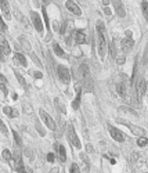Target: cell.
I'll return each instance as SVG.
<instances>
[{"label": "cell", "mask_w": 148, "mask_h": 173, "mask_svg": "<svg viewBox=\"0 0 148 173\" xmlns=\"http://www.w3.org/2000/svg\"><path fill=\"white\" fill-rule=\"evenodd\" d=\"M97 44H98V54L101 58H104L108 50V43H107V36H105V28L104 24L100 21L97 22Z\"/></svg>", "instance_id": "cell-1"}, {"label": "cell", "mask_w": 148, "mask_h": 173, "mask_svg": "<svg viewBox=\"0 0 148 173\" xmlns=\"http://www.w3.org/2000/svg\"><path fill=\"white\" fill-rule=\"evenodd\" d=\"M145 90H147V82L144 80L143 76H137L136 79V94H137L138 101H143V96H144Z\"/></svg>", "instance_id": "cell-2"}, {"label": "cell", "mask_w": 148, "mask_h": 173, "mask_svg": "<svg viewBox=\"0 0 148 173\" xmlns=\"http://www.w3.org/2000/svg\"><path fill=\"white\" fill-rule=\"evenodd\" d=\"M66 137H68L69 143L72 144L75 148H78V150H80L82 148V144H80L79 141V137H78V134L75 133V130H73V127L69 125L68 129H66Z\"/></svg>", "instance_id": "cell-3"}, {"label": "cell", "mask_w": 148, "mask_h": 173, "mask_svg": "<svg viewBox=\"0 0 148 173\" xmlns=\"http://www.w3.org/2000/svg\"><path fill=\"white\" fill-rule=\"evenodd\" d=\"M57 73H58L60 79H61V82H63L64 85H68L69 82H71V72H69V69L66 67L58 65L57 67Z\"/></svg>", "instance_id": "cell-4"}, {"label": "cell", "mask_w": 148, "mask_h": 173, "mask_svg": "<svg viewBox=\"0 0 148 173\" xmlns=\"http://www.w3.org/2000/svg\"><path fill=\"white\" fill-rule=\"evenodd\" d=\"M31 21H32L33 26H35V29H36L39 33H42L44 28H43L42 18H40V15L36 13V11H31Z\"/></svg>", "instance_id": "cell-5"}, {"label": "cell", "mask_w": 148, "mask_h": 173, "mask_svg": "<svg viewBox=\"0 0 148 173\" xmlns=\"http://www.w3.org/2000/svg\"><path fill=\"white\" fill-rule=\"evenodd\" d=\"M121 46H122L123 51H129V50L134 46V40L132 39V32H130V31H126V38L122 39Z\"/></svg>", "instance_id": "cell-6"}, {"label": "cell", "mask_w": 148, "mask_h": 173, "mask_svg": "<svg viewBox=\"0 0 148 173\" xmlns=\"http://www.w3.org/2000/svg\"><path fill=\"white\" fill-rule=\"evenodd\" d=\"M39 115H40V118H42V121L46 123V126L49 127L50 130H54V129H56V123H54L53 118L50 116V115L47 114L44 109H40V111H39Z\"/></svg>", "instance_id": "cell-7"}, {"label": "cell", "mask_w": 148, "mask_h": 173, "mask_svg": "<svg viewBox=\"0 0 148 173\" xmlns=\"http://www.w3.org/2000/svg\"><path fill=\"white\" fill-rule=\"evenodd\" d=\"M118 122H121V123L126 125V126L130 129V132H132L133 134H136V136H144V134H145V130L143 129V127L136 126V125H133V123H129V122L123 121V119H118Z\"/></svg>", "instance_id": "cell-8"}, {"label": "cell", "mask_w": 148, "mask_h": 173, "mask_svg": "<svg viewBox=\"0 0 148 173\" xmlns=\"http://www.w3.org/2000/svg\"><path fill=\"white\" fill-rule=\"evenodd\" d=\"M108 129H109V133H111V137L114 139L115 141H119V143H123V141H125V134L122 133L119 129L111 126V125L108 126Z\"/></svg>", "instance_id": "cell-9"}, {"label": "cell", "mask_w": 148, "mask_h": 173, "mask_svg": "<svg viewBox=\"0 0 148 173\" xmlns=\"http://www.w3.org/2000/svg\"><path fill=\"white\" fill-rule=\"evenodd\" d=\"M65 7H66V10L71 11L72 14H75V15H82V10L79 8V6L75 3V2H72V0H68L65 3Z\"/></svg>", "instance_id": "cell-10"}, {"label": "cell", "mask_w": 148, "mask_h": 173, "mask_svg": "<svg viewBox=\"0 0 148 173\" xmlns=\"http://www.w3.org/2000/svg\"><path fill=\"white\" fill-rule=\"evenodd\" d=\"M0 49H2V51H3L4 56H8V54L11 53L10 44H8V42H7V39L4 38L3 33H0Z\"/></svg>", "instance_id": "cell-11"}, {"label": "cell", "mask_w": 148, "mask_h": 173, "mask_svg": "<svg viewBox=\"0 0 148 173\" xmlns=\"http://www.w3.org/2000/svg\"><path fill=\"white\" fill-rule=\"evenodd\" d=\"M0 8L3 11V15L6 20H11V11H10V4L7 0H0Z\"/></svg>", "instance_id": "cell-12"}, {"label": "cell", "mask_w": 148, "mask_h": 173, "mask_svg": "<svg viewBox=\"0 0 148 173\" xmlns=\"http://www.w3.org/2000/svg\"><path fill=\"white\" fill-rule=\"evenodd\" d=\"M72 36H73V42L78 43V44H83V43L87 42V38H86V35L82 31H73Z\"/></svg>", "instance_id": "cell-13"}, {"label": "cell", "mask_w": 148, "mask_h": 173, "mask_svg": "<svg viewBox=\"0 0 148 173\" xmlns=\"http://www.w3.org/2000/svg\"><path fill=\"white\" fill-rule=\"evenodd\" d=\"M112 3H114V7H115V11H116V14H118V17L123 18L126 13H125L123 6H122V2H121V0H112Z\"/></svg>", "instance_id": "cell-14"}, {"label": "cell", "mask_w": 148, "mask_h": 173, "mask_svg": "<svg viewBox=\"0 0 148 173\" xmlns=\"http://www.w3.org/2000/svg\"><path fill=\"white\" fill-rule=\"evenodd\" d=\"M14 161H15L14 169H15L17 172H25V168H24V163H22V159H21V155L18 152L15 154V158H14Z\"/></svg>", "instance_id": "cell-15"}, {"label": "cell", "mask_w": 148, "mask_h": 173, "mask_svg": "<svg viewBox=\"0 0 148 173\" xmlns=\"http://www.w3.org/2000/svg\"><path fill=\"white\" fill-rule=\"evenodd\" d=\"M116 90H118V94L121 96V97H123V98L126 97V83L119 82L118 85H116Z\"/></svg>", "instance_id": "cell-16"}, {"label": "cell", "mask_w": 148, "mask_h": 173, "mask_svg": "<svg viewBox=\"0 0 148 173\" xmlns=\"http://www.w3.org/2000/svg\"><path fill=\"white\" fill-rule=\"evenodd\" d=\"M3 112H4V114H6L8 118H17V116H18V111L13 109L11 107H4V108H3Z\"/></svg>", "instance_id": "cell-17"}, {"label": "cell", "mask_w": 148, "mask_h": 173, "mask_svg": "<svg viewBox=\"0 0 148 173\" xmlns=\"http://www.w3.org/2000/svg\"><path fill=\"white\" fill-rule=\"evenodd\" d=\"M58 157H60V161L63 163H65L66 161V151H65V147L64 145H58Z\"/></svg>", "instance_id": "cell-18"}, {"label": "cell", "mask_w": 148, "mask_h": 173, "mask_svg": "<svg viewBox=\"0 0 148 173\" xmlns=\"http://www.w3.org/2000/svg\"><path fill=\"white\" fill-rule=\"evenodd\" d=\"M14 61H17L22 67H27V60H25V57H24L22 54H20V53H15V54H14Z\"/></svg>", "instance_id": "cell-19"}, {"label": "cell", "mask_w": 148, "mask_h": 173, "mask_svg": "<svg viewBox=\"0 0 148 173\" xmlns=\"http://www.w3.org/2000/svg\"><path fill=\"white\" fill-rule=\"evenodd\" d=\"M80 98H82V94H80V90L78 89V94H76V98L72 101V108L73 109H78L80 105Z\"/></svg>", "instance_id": "cell-20"}, {"label": "cell", "mask_w": 148, "mask_h": 173, "mask_svg": "<svg viewBox=\"0 0 148 173\" xmlns=\"http://www.w3.org/2000/svg\"><path fill=\"white\" fill-rule=\"evenodd\" d=\"M53 49H54V53H56L58 57H66L65 53H64V50L61 49V47H60L57 43H54V44H53Z\"/></svg>", "instance_id": "cell-21"}, {"label": "cell", "mask_w": 148, "mask_h": 173, "mask_svg": "<svg viewBox=\"0 0 148 173\" xmlns=\"http://www.w3.org/2000/svg\"><path fill=\"white\" fill-rule=\"evenodd\" d=\"M2 157H3V161L4 162H10V161H13V158H11V152L10 150H3V152H2Z\"/></svg>", "instance_id": "cell-22"}, {"label": "cell", "mask_w": 148, "mask_h": 173, "mask_svg": "<svg viewBox=\"0 0 148 173\" xmlns=\"http://www.w3.org/2000/svg\"><path fill=\"white\" fill-rule=\"evenodd\" d=\"M141 10H143V14H144V17H145V20H147V22H148V3H147V0H143Z\"/></svg>", "instance_id": "cell-23"}, {"label": "cell", "mask_w": 148, "mask_h": 173, "mask_svg": "<svg viewBox=\"0 0 148 173\" xmlns=\"http://www.w3.org/2000/svg\"><path fill=\"white\" fill-rule=\"evenodd\" d=\"M14 14H15L17 20H18V21H21V22H24V25H27V21H25V18H24L22 13H20V11L17 10V8H14Z\"/></svg>", "instance_id": "cell-24"}, {"label": "cell", "mask_w": 148, "mask_h": 173, "mask_svg": "<svg viewBox=\"0 0 148 173\" xmlns=\"http://www.w3.org/2000/svg\"><path fill=\"white\" fill-rule=\"evenodd\" d=\"M6 85H7V79L4 78L3 75H0V89H2L4 93L7 92V90H6Z\"/></svg>", "instance_id": "cell-25"}, {"label": "cell", "mask_w": 148, "mask_h": 173, "mask_svg": "<svg viewBox=\"0 0 148 173\" xmlns=\"http://www.w3.org/2000/svg\"><path fill=\"white\" fill-rule=\"evenodd\" d=\"M148 144V140L144 137V136H140V139L137 140V145H140V147H144V145H147Z\"/></svg>", "instance_id": "cell-26"}, {"label": "cell", "mask_w": 148, "mask_h": 173, "mask_svg": "<svg viewBox=\"0 0 148 173\" xmlns=\"http://www.w3.org/2000/svg\"><path fill=\"white\" fill-rule=\"evenodd\" d=\"M18 39H20V42H21V43H22V46H24V49L27 50V51H28V53H31V50H32V49H31V46H29V44H28V43H27V40L24 39V38H18Z\"/></svg>", "instance_id": "cell-27"}, {"label": "cell", "mask_w": 148, "mask_h": 173, "mask_svg": "<svg viewBox=\"0 0 148 173\" xmlns=\"http://www.w3.org/2000/svg\"><path fill=\"white\" fill-rule=\"evenodd\" d=\"M0 132H2L3 134H7V133H8V130H7L6 125H4V122L2 121V119H0Z\"/></svg>", "instance_id": "cell-28"}, {"label": "cell", "mask_w": 148, "mask_h": 173, "mask_svg": "<svg viewBox=\"0 0 148 173\" xmlns=\"http://www.w3.org/2000/svg\"><path fill=\"white\" fill-rule=\"evenodd\" d=\"M7 31V26H6V24H4V21H3V18H2V15H0V32L3 33V32H6Z\"/></svg>", "instance_id": "cell-29"}, {"label": "cell", "mask_w": 148, "mask_h": 173, "mask_svg": "<svg viewBox=\"0 0 148 173\" xmlns=\"http://www.w3.org/2000/svg\"><path fill=\"white\" fill-rule=\"evenodd\" d=\"M15 76H17V79L20 80V83H21V85H22L24 87H25V86H27V83H25V80H24V78H22V76H21V75H20V73H18V72H17V71H15Z\"/></svg>", "instance_id": "cell-30"}, {"label": "cell", "mask_w": 148, "mask_h": 173, "mask_svg": "<svg viewBox=\"0 0 148 173\" xmlns=\"http://www.w3.org/2000/svg\"><path fill=\"white\" fill-rule=\"evenodd\" d=\"M13 134H14V139H15V143L18 144V145H21V143H22V141H21V137L18 136V133H17L15 130H13Z\"/></svg>", "instance_id": "cell-31"}, {"label": "cell", "mask_w": 148, "mask_h": 173, "mask_svg": "<svg viewBox=\"0 0 148 173\" xmlns=\"http://www.w3.org/2000/svg\"><path fill=\"white\" fill-rule=\"evenodd\" d=\"M29 54H31V57H32V58H33V61H35V64H36V65H39V67H42V62L39 61V58H37V57L35 56V54H33L32 51H31Z\"/></svg>", "instance_id": "cell-32"}, {"label": "cell", "mask_w": 148, "mask_h": 173, "mask_svg": "<svg viewBox=\"0 0 148 173\" xmlns=\"http://www.w3.org/2000/svg\"><path fill=\"white\" fill-rule=\"evenodd\" d=\"M71 172L72 173H79V166H78L76 163H72V165H71Z\"/></svg>", "instance_id": "cell-33"}, {"label": "cell", "mask_w": 148, "mask_h": 173, "mask_svg": "<svg viewBox=\"0 0 148 173\" xmlns=\"http://www.w3.org/2000/svg\"><path fill=\"white\" fill-rule=\"evenodd\" d=\"M111 54H112V57H115L116 56V50H115V42H112L111 43Z\"/></svg>", "instance_id": "cell-34"}, {"label": "cell", "mask_w": 148, "mask_h": 173, "mask_svg": "<svg viewBox=\"0 0 148 173\" xmlns=\"http://www.w3.org/2000/svg\"><path fill=\"white\" fill-rule=\"evenodd\" d=\"M54 158H56L54 157V154H51V152L47 154V161H49V162H54Z\"/></svg>", "instance_id": "cell-35"}, {"label": "cell", "mask_w": 148, "mask_h": 173, "mask_svg": "<svg viewBox=\"0 0 148 173\" xmlns=\"http://www.w3.org/2000/svg\"><path fill=\"white\" fill-rule=\"evenodd\" d=\"M43 17H44V21H46V25L49 26V17H47V13H46V10L43 8Z\"/></svg>", "instance_id": "cell-36"}, {"label": "cell", "mask_w": 148, "mask_h": 173, "mask_svg": "<svg viewBox=\"0 0 148 173\" xmlns=\"http://www.w3.org/2000/svg\"><path fill=\"white\" fill-rule=\"evenodd\" d=\"M29 72H32V71H29ZM32 75L35 76L36 79H40V78H42V73H40V72H32Z\"/></svg>", "instance_id": "cell-37"}, {"label": "cell", "mask_w": 148, "mask_h": 173, "mask_svg": "<svg viewBox=\"0 0 148 173\" xmlns=\"http://www.w3.org/2000/svg\"><path fill=\"white\" fill-rule=\"evenodd\" d=\"M125 62V57H118V64H123Z\"/></svg>", "instance_id": "cell-38"}, {"label": "cell", "mask_w": 148, "mask_h": 173, "mask_svg": "<svg viewBox=\"0 0 148 173\" xmlns=\"http://www.w3.org/2000/svg\"><path fill=\"white\" fill-rule=\"evenodd\" d=\"M104 13H105L107 14V15H111V10H109V8H108V7H105V8H104Z\"/></svg>", "instance_id": "cell-39"}, {"label": "cell", "mask_w": 148, "mask_h": 173, "mask_svg": "<svg viewBox=\"0 0 148 173\" xmlns=\"http://www.w3.org/2000/svg\"><path fill=\"white\" fill-rule=\"evenodd\" d=\"M137 158H138V154H133L132 155V161H136Z\"/></svg>", "instance_id": "cell-40"}, {"label": "cell", "mask_w": 148, "mask_h": 173, "mask_svg": "<svg viewBox=\"0 0 148 173\" xmlns=\"http://www.w3.org/2000/svg\"><path fill=\"white\" fill-rule=\"evenodd\" d=\"M87 152H93V147H92V145H87Z\"/></svg>", "instance_id": "cell-41"}, {"label": "cell", "mask_w": 148, "mask_h": 173, "mask_svg": "<svg viewBox=\"0 0 148 173\" xmlns=\"http://www.w3.org/2000/svg\"><path fill=\"white\" fill-rule=\"evenodd\" d=\"M3 56L4 54H3V51H2V49H0V61H3Z\"/></svg>", "instance_id": "cell-42"}, {"label": "cell", "mask_w": 148, "mask_h": 173, "mask_svg": "<svg viewBox=\"0 0 148 173\" xmlns=\"http://www.w3.org/2000/svg\"><path fill=\"white\" fill-rule=\"evenodd\" d=\"M109 2H111V0H102V3H104V6H108Z\"/></svg>", "instance_id": "cell-43"}, {"label": "cell", "mask_w": 148, "mask_h": 173, "mask_svg": "<svg viewBox=\"0 0 148 173\" xmlns=\"http://www.w3.org/2000/svg\"><path fill=\"white\" fill-rule=\"evenodd\" d=\"M43 2H44V3H47V2H49V0H43Z\"/></svg>", "instance_id": "cell-44"}, {"label": "cell", "mask_w": 148, "mask_h": 173, "mask_svg": "<svg viewBox=\"0 0 148 173\" xmlns=\"http://www.w3.org/2000/svg\"><path fill=\"white\" fill-rule=\"evenodd\" d=\"M147 90H148V82H147Z\"/></svg>", "instance_id": "cell-45"}, {"label": "cell", "mask_w": 148, "mask_h": 173, "mask_svg": "<svg viewBox=\"0 0 148 173\" xmlns=\"http://www.w3.org/2000/svg\"><path fill=\"white\" fill-rule=\"evenodd\" d=\"M147 54H148V47H147Z\"/></svg>", "instance_id": "cell-46"}]
</instances>
